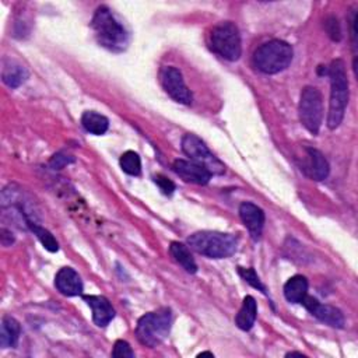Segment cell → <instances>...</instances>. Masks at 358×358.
<instances>
[{
  "instance_id": "obj_1",
  "label": "cell",
  "mask_w": 358,
  "mask_h": 358,
  "mask_svg": "<svg viewBox=\"0 0 358 358\" xmlns=\"http://www.w3.org/2000/svg\"><path fill=\"white\" fill-rule=\"evenodd\" d=\"M91 28L98 43L110 50H114V52H121L128 46L129 35L125 27L106 6L97 9L91 21Z\"/></svg>"
},
{
  "instance_id": "obj_2",
  "label": "cell",
  "mask_w": 358,
  "mask_h": 358,
  "mask_svg": "<svg viewBox=\"0 0 358 358\" xmlns=\"http://www.w3.org/2000/svg\"><path fill=\"white\" fill-rule=\"evenodd\" d=\"M330 77V101L328 114V128L336 129L340 126L348 104V79L346 65L341 59H336L328 68Z\"/></svg>"
},
{
  "instance_id": "obj_3",
  "label": "cell",
  "mask_w": 358,
  "mask_h": 358,
  "mask_svg": "<svg viewBox=\"0 0 358 358\" xmlns=\"http://www.w3.org/2000/svg\"><path fill=\"white\" fill-rule=\"evenodd\" d=\"M292 48L281 39H272L261 45L253 54V63L265 74H276L286 70L292 62Z\"/></svg>"
},
{
  "instance_id": "obj_4",
  "label": "cell",
  "mask_w": 358,
  "mask_h": 358,
  "mask_svg": "<svg viewBox=\"0 0 358 358\" xmlns=\"http://www.w3.org/2000/svg\"><path fill=\"white\" fill-rule=\"evenodd\" d=\"M189 246L212 259H226L237 250L238 241L231 234L217 231H199L188 238Z\"/></svg>"
},
{
  "instance_id": "obj_5",
  "label": "cell",
  "mask_w": 358,
  "mask_h": 358,
  "mask_svg": "<svg viewBox=\"0 0 358 358\" xmlns=\"http://www.w3.org/2000/svg\"><path fill=\"white\" fill-rule=\"evenodd\" d=\"M171 324L172 314L168 308H163L156 312H148L139 319L136 336L143 346L157 347L168 337Z\"/></svg>"
},
{
  "instance_id": "obj_6",
  "label": "cell",
  "mask_w": 358,
  "mask_h": 358,
  "mask_svg": "<svg viewBox=\"0 0 358 358\" xmlns=\"http://www.w3.org/2000/svg\"><path fill=\"white\" fill-rule=\"evenodd\" d=\"M209 43L215 54L226 61L235 62L241 58L242 45L238 27L231 21H223L213 27Z\"/></svg>"
},
{
  "instance_id": "obj_7",
  "label": "cell",
  "mask_w": 358,
  "mask_h": 358,
  "mask_svg": "<svg viewBox=\"0 0 358 358\" xmlns=\"http://www.w3.org/2000/svg\"><path fill=\"white\" fill-rule=\"evenodd\" d=\"M298 114L304 128L317 136L324 122V101L322 94L318 88L308 86L302 90Z\"/></svg>"
},
{
  "instance_id": "obj_8",
  "label": "cell",
  "mask_w": 358,
  "mask_h": 358,
  "mask_svg": "<svg viewBox=\"0 0 358 358\" xmlns=\"http://www.w3.org/2000/svg\"><path fill=\"white\" fill-rule=\"evenodd\" d=\"M182 151L190 159L204 168H208L212 175H223L226 171L224 164L213 155L204 144V141L196 135H185L182 139Z\"/></svg>"
},
{
  "instance_id": "obj_9",
  "label": "cell",
  "mask_w": 358,
  "mask_h": 358,
  "mask_svg": "<svg viewBox=\"0 0 358 358\" xmlns=\"http://www.w3.org/2000/svg\"><path fill=\"white\" fill-rule=\"evenodd\" d=\"M160 81L164 91L179 104H192V92L186 87L182 73L174 66H166L160 72Z\"/></svg>"
},
{
  "instance_id": "obj_10",
  "label": "cell",
  "mask_w": 358,
  "mask_h": 358,
  "mask_svg": "<svg viewBox=\"0 0 358 358\" xmlns=\"http://www.w3.org/2000/svg\"><path fill=\"white\" fill-rule=\"evenodd\" d=\"M301 305H304L305 308L311 312V315H314L321 322H324L332 328H337V329L344 328V317H343L341 311L335 308V306L324 305L317 298L310 297V295H306L302 299Z\"/></svg>"
},
{
  "instance_id": "obj_11",
  "label": "cell",
  "mask_w": 358,
  "mask_h": 358,
  "mask_svg": "<svg viewBox=\"0 0 358 358\" xmlns=\"http://www.w3.org/2000/svg\"><path fill=\"white\" fill-rule=\"evenodd\" d=\"M301 170L306 177H310L314 181H324L328 178L330 167L328 160L319 150L306 147Z\"/></svg>"
},
{
  "instance_id": "obj_12",
  "label": "cell",
  "mask_w": 358,
  "mask_h": 358,
  "mask_svg": "<svg viewBox=\"0 0 358 358\" xmlns=\"http://www.w3.org/2000/svg\"><path fill=\"white\" fill-rule=\"evenodd\" d=\"M239 216L243 226L248 228L253 241H259L265 226V213L257 204L243 201L239 206Z\"/></svg>"
},
{
  "instance_id": "obj_13",
  "label": "cell",
  "mask_w": 358,
  "mask_h": 358,
  "mask_svg": "<svg viewBox=\"0 0 358 358\" xmlns=\"http://www.w3.org/2000/svg\"><path fill=\"white\" fill-rule=\"evenodd\" d=\"M175 174L182 178L185 182L195 183V185H208L212 179V174L208 168L186 160H177L172 166Z\"/></svg>"
},
{
  "instance_id": "obj_14",
  "label": "cell",
  "mask_w": 358,
  "mask_h": 358,
  "mask_svg": "<svg viewBox=\"0 0 358 358\" xmlns=\"http://www.w3.org/2000/svg\"><path fill=\"white\" fill-rule=\"evenodd\" d=\"M83 299L92 310V321L97 326L106 328L115 318V310L111 302L102 295H84Z\"/></svg>"
},
{
  "instance_id": "obj_15",
  "label": "cell",
  "mask_w": 358,
  "mask_h": 358,
  "mask_svg": "<svg viewBox=\"0 0 358 358\" xmlns=\"http://www.w3.org/2000/svg\"><path fill=\"white\" fill-rule=\"evenodd\" d=\"M57 288L68 297L80 295L83 292V281L79 273L72 268H62L55 277Z\"/></svg>"
},
{
  "instance_id": "obj_16",
  "label": "cell",
  "mask_w": 358,
  "mask_h": 358,
  "mask_svg": "<svg viewBox=\"0 0 358 358\" xmlns=\"http://www.w3.org/2000/svg\"><path fill=\"white\" fill-rule=\"evenodd\" d=\"M257 315H258L257 301H255L253 297L248 295V297L243 298L241 310H239V312L235 317V325L241 330L248 332L255 325V321H257Z\"/></svg>"
},
{
  "instance_id": "obj_17",
  "label": "cell",
  "mask_w": 358,
  "mask_h": 358,
  "mask_svg": "<svg viewBox=\"0 0 358 358\" xmlns=\"http://www.w3.org/2000/svg\"><path fill=\"white\" fill-rule=\"evenodd\" d=\"M20 333V324L12 317H5L2 319V330H0V346L3 348H14L19 343Z\"/></svg>"
},
{
  "instance_id": "obj_18",
  "label": "cell",
  "mask_w": 358,
  "mask_h": 358,
  "mask_svg": "<svg viewBox=\"0 0 358 358\" xmlns=\"http://www.w3.org/2000/svg\"><path fill=\"white\" fill-rule=\"evenodd\" d=\"M306 295H308V280L304 276H294L286 283L284 297L288 302L301 304Z\"/></svg>"
},
{
  "instance_id": "obj_19",
  "label": "cell",
  "mask_w": 358,
  "mask_h": 358,
  "mask_svg": "<svg viewBox=\"0 0 358 358\" xmlns=\"http://www.w3.org/2000/svg\"><path fill=\"white\" fill-rule=\"evenodd\" d=\"M28 76H30V73L23 65H20L17 62H13V61L5 62L2 79H3L6 86H9L12 88H17L27 81Z\"/></svg>"
},
{
  "instance_id": "obj_20",
  "label": "cell",
  "mask_w": 358,
  "mask_h": 358,
  "mask_svg": "<svg viewBox=\"0 0 358 358\" xmlns=\"http://www.w3.org/2000/svg\"><path fill=\"white\" fill-rule=\"evenodd\" d=\"M170 253L172 255L175 262L179 263L188 273L193 275L197 272V265L186 245H183L181 242H172L170 246Z\"/></svg>"
},
{
  "instance_id": "obj_21",
  "label": "cell",
  "mask_w": 358,
  "mask_h": 358,
  "mask_svg": "<svg viewBox=\"0 0 358 358\" xmlns=\"http://www.w3.org/2000/svg\"><path fill=\"white\" fill-rule=\"evenodd\" d=\"M81 123L88 133L95 135V136L104 135L110 128V121L104 115H101L94 111L84 112L81 117Z\"/></svg>"
},
{
  "instance_id": "obj_22",
  "label": "cell",
  "mask_w": 358,
  "mask_h": 358,
  "mask_svg": "<svg viewBox=\"0 0 358 358\" xmlns=\"http://www.w3.org/2000/svg\"><path fill=\"white\" fill-rule=\"evenodd\" d=\"M26 224L28 226V228L34 232V235H37V238L39 239V242L43 245V248L49 252H58L59 250V243L55 239V237L50 234L48 230H45L43 227H41L39 224H37L32 220H26Z\"/></svg>"
},
{
  "instance_id": "obj_23",
  "label": "cell",
  "mask_w": 358,
  "mask_h": 358,
  "mask_svg": "<svg viewBox=\"0 0 358 358\" xmlns=\"http://www.w3.org/2000/svg\"><path fill=\"white\" fill-rule=\"evenodd\" d=\"M121 168L123 170V172H126L128 175L132 177H139L141 172V161L137 152L135 151H126L121 157Z\"/></svg>"
},
{
  "instance_id": "obj_24",
  "label": "cell",
  "mask_w": 358,
  "mask_h": 358,
  "mask_svg": "<svg viewBox=\"0 0 358 358\" xmlns=\"http://www.w3.org/2000/svg\"><path fill=\"white\" fill-rule=\"evenodd\" d=\"M238 273L239 276L248 283L250 284L253 288H258L259 291H262L263 294H266V288L265 286L262 284L259 276L257 275V272H255V269L249 268V269H243V268H238Z\"/></svg>"
},
{
  "instance_id": "obj_25",
  "label": "cell",
  "mask_w": 358,
  "mask_h": 358,
  "mask_svg": "<svg viewBox=\"0 0 358 358\" xmlns=\"http://www.w3.org/2000/svg\"><path fill=\"white\" fill-rule=\"evenodd\" d=\"M112 357H115V358H133L135 352H133V350H132V347L129 346L128 341L118 340L114 346Z\"/></svg>"
},
{
  "instance_id": "obj_26",
  "label": "cell",
  "mask_w": 358,
  "mask_h": 358,
  "mask_svg": "<svg viewBox=\"0 0 358 358\" xmlns=\"http://www.w3.org/2000/svg\"><path fill=\"white\" fill-rule=\"evenodd\" d=\"M325 27H326V31L329 34V37L333 39V41H340L341 39V31H340V26H339V21L335 17H329L325 23Z\"/></svg>"
},
{
  "instance_id": "obj_27",
  "label": "cell",
  "mask_w": 358,
  "mask_h": 358,
  "mask_svg": "<svg viewBox=\"0 0 358 358\" xmlns=\"http://www.w3.org/2000/svg\"><path fill=\"white\" fill-rule=\"evenodd\" d=\"M155 182L159 185V188L161 189V192L167 196H171L175 190V183L172 181H170L168 178L163 177V175H156L155 177Z\"/></svg>"
},
{
  "instance_id": "obj_28",
  "label": "cell",
  "mask_w": 358,
  "mask_h": 358,
  "mask_svg": "<svg viewBox=\"0 0 358 358\" xmlns=\"http://www.w3.org/2000/svg\"><path fill=\"white\" fill-rule=\"evenodd\" d=\"M72 163H74L73 157L66 156V155H55L52 157V160H50V167H52L54 170H62L63 167H66Z\"/></svg>"
},
{
  "instance_id": "obj_29",
  "label": "cell",
  "mask_w": 358,
  "mask_h": 358,
  "mask_svg": "<svg viewBox=\"0 0 358 358\" xmlns=\"http://www.w3.org/2000/svg\"><path fill=\"white\" fill-rule=\"evenodd\" d=\"M294 355H299V357H304V354H302V352H295V351H294V352H288V354H287V357H294Z\"/></svg>"
},
{
  "instance_id": "obj_30",
  "label": "cell",
  "mask_w": 358,
  "mask_h": 358,
  "mask_svg": "<svg viewBox=\"0 0 358 358\" xmlns=\"http://www.w3.org/2000/svg\"><path fill=\"white\" fill-rule=\"evenodd\" d=\"M203 355H210V357H215L213 352H209V351H204V352H200L199 357H203Z\"/></svg>"
}]
</instances>
